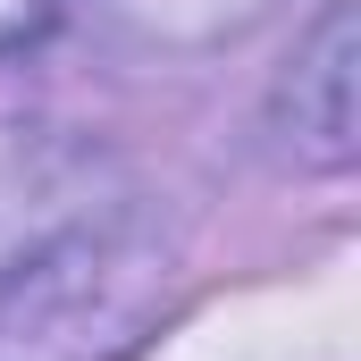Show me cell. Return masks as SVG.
Returning <instances> with one entry per match:
<instances>
[{
  "mask_svg": "<svg viewBox=\"0 0 361 361\" xmlns=\"http://www.w3.org/2000/svg\"><path fill=\"white\" fill-rule=\"evenodd\" d=\"M51 17H59V0H0V51L25 42V34H42Z\"/></svg>",
  "mask_w": 361,
  "mask_h": 361,
  "instance_id": "obj_1",
  "label": "cell"
}]
</instances>
